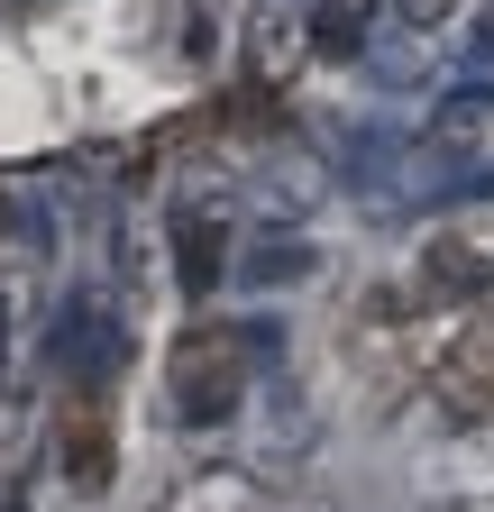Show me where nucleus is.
Here are the masks:
<instances>
[{
  "label": "nucleus",
  "instance_id": "39448f33",
  "mask_svg": "<svg viewBox=\"0 0 494 512\" xmlns=\"http://www.w3.org/2000/svg\"><path fill=\"white\" fill-rule=\"evenodd\" d=\"M229 19H238V0H193V55H211Z\"/></svg>",
  "mask_w": 494,
  "mask_h": 512
},
{
  "label": "nucleus",
  "instance_id": "20e7f679",
  "mask_svg": "<svg viewBox=\"0 0 494 512\" xmlns=\"http://www.w3.org/2000/svg\"><path fill=\"white\" fill-rule=\"evenodd\" d=\"M65 467H74L83 485H101V476H110V448H101V412H83V421L65 412Z\"/></svg>",
  "mask_w": 494,
  "mask_h": 512
},
{
  "label": "nucleus",
  "instance_id": "7ed1b4c3",
  "mask_svg": "<svg viewBox=\"0 0 494 512\" xmlns=\"http://www.w3.org/2000/svg\"><path fill=\"white\" fill-rule=\"evenodd\" d=\"M174 256H183V293H211V284H220V220L183 211V220H174Z\"/></svg>",
  "mask_w": 494,
  "mask_h": 512
},
{
  "label": "nucleus",
  "instance_id": "f257e3e1",
  "mask_svg": "<svg viewBox=\"0 0 494 512\" xmlns=\"http://www.w3.org/2000/svg\"><path fill=\"white\" fill-rule=\"evenodd\" d=\"M238 339H183L174 348V412L183 421H220L238 403Z\"/></svg>",
  "mask_w": 494,
  "mask_h": 512
},
{
  "label": "nucleus",
  "instance_id": "423d86ee",
  "mask_svg": "<svg viewBox=\"0 0 494 512\" xmlns=\"http://www.w3.org/2000/svg\"><path fill=\"white\" fill-rule=\"evenodd\" d=\"M467 46H476V55H494V10H476V28H467Z\"/></svg>",
  "mask_w": 494,
  "mask_h": 512
},
{
  "label": "nucleus",
  "instance_id": "f03ea898",
  "mask_svg": "<svg viewBox=\"0 0 494 512\" xmlns=\"http://www.w3.org/2000/svg\"><path fill=\"white\" fill-rule=\"evenodd\" d=\"M440 403H449L458 421H494V348L440 357Z\"/></svg>",
  "mask_w": 494,
  "mask_h": 512
}]
</instances>
